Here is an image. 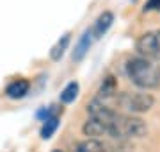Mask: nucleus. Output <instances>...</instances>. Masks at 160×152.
I'll list each match as a JSON object with an SVG mask.
<instances>
[{
	"mask_svg": "<svg viewBox=\"0 0 160 152\" xmlns=\"http://www.w3.org/2000/svg\"><path fill=\"white\" fill-rule=\"evenodd\" d=\"M87 113H89V118L102 122L107 136L114 138V140L141 138L148 133V125L144 123V120H141L139 117H133V115L118 113L96 99L91 104H87Z\"/></svg>",
	"mask_w": 160,
	"mask_h": 152,
	"instance_id": "1",
	"label": "nucleus"
},
{
	"mask_svg": "<svg viewBox=\"0 0 160 152\" xmlns=\"http://www.w3.org/2000/svg\"><path fill=\"white\" fill-rule=\"evenodd\" d=\"M126 75L137 88L155 90L160 86V64L146 57H132L126 63Z\"/></svg>",
	"mask_w": 160,
	"mask_h": 152,
	"instance_id": "2",
	"label": "nucleus"
},
{
	"mask_svg": "<svg viewBox=\"0 0 160 152\" xmlns=\"http://www.w3.org/2000/svg\"><path fill=\"white\" fill-rule=\"evenodd\" d=\"M116 104L123 107L125 111L130 115H137V113H146L149 111L155 104V99L151 93L146 91H123V93L116 95Z\"/></svg>",
	"mask_w": 160,
	"mask_h": 152,
	"instance_id": "3",
	"label": "nucleus"
},
{
	"mask_svg": "<svg viewBox=\"0 0 160 152\" xmlns=\"http://www.w3.org/2000/svg\"><path fill=\"white\" fill-rule=\"evenodd\" d=\"M135 50L141 57L157 61L160 59V30H148L137 38Z\"/></svg>",
	"mask_w": 160,
	"mask_h": 152,
	"instance_id": "4",
	"label": "nucleus"
},
{
	"mask_svg": "<svg viewBox=\"0 0 160 152\" xmlns=\"http://www.w3.org/2000/svg\"><path fill=\"white\" fill-rule=\"evenodd\" d=\"M73 152H110V150L105 141L96 140V138H87V140L78 141L73 147Z\"/></svg>",
	"mask_w": 160,
	"mask_h": 152,
	"instance_id": "5",
	"label": "nucleus"
},
{
	"mask_svg": "<svg viewBox=\"0 0 160 152\" xmlns=\"http://www.w3.org/2000/svg\"><path fill=\"white\" fill-rule=\"evenodd\" d=\"M30 90V82L27 81V79H14L12 82H9L6 88V95L9 97V99H23L25 95L29 93Z\"/></svg>",
	"mask_w": 160,
	"mask_h": 152,
	"instance_id": "6",
	"label": "nucleus"
},
{
	"mask_svg": "<svg viewBox=\"0 0 160 152\" xmlns=\"http://www.w3.org/2000/svg\"><path fill=\"white\" fill-rule=\"evenodd\" d=\"M112 22H114V14L110 11H103L100 16H98V20L94 22V25H92V36H94V40H98V38H102L107 30L110 29V25H112Z\"/></svg>",
	"mask_w": 160,
	"mask_h": 152,
	"instance_id": "7",
	"label": "nucleus"
},
{
	"mask_svg": "<svg viewBox=\"0 0 160 152\" xmlns=\"http://www.w3.org/2000/svg\"><path fill=\"white\" fill-rule=\"evenodd\" d=\"M92 40H94V36H92V29H87L84 34L80 36V40L77 41V45H75V50H73V61H80V59L84 57L91 47Z\"/></svg>",
	"mask_w": 160,
	"mask_h": 152,
	"instance_id": "8",
	"label": "nucleus"
},
{
	"mask_svg": "<svg viewBox=\"0 0 160 152\" xmlns=\"http://www.w3.org/2000/svg\"><path fill=\"white\" fill-rule=\"evenodd\" d=\"M69 41H71V34H69V32H66V34H62L59 38V41L50 50V57L53 59V61H59V59L64 56V52H66V48H68V45H69Z\"/></svg>",
	"mask_w": 160,
	"mask_h": 152,
	"instance_id": "9",
	"label": "nucleus"
},
{
	"mask_svg": "<svg viewBox=\"0 0 160 152\" xmlns=\"http://www.w3.org/2000/svg\"><path fill=\"white\" fill-rule=\"evenodd\" d=\"M43 122L45 123H43V127H41V138H43V140H48V138H52V134L55 133V129L59 127V115L55 113V115L45 118Z\"/></svg>",
	"mask_w": 160,
	"mask_h": 152,
	"instance_id": "10",
	"label": "nucleus"
},
{
	"mask_svg": "<svg viewBox=\"0 0 160 152\" xmlns=\"http://www.w3.org/2000/svg\"><path fill=\"white\" fill-rule=\"evenodd\" d=\"M78 95V82L77 81H71L66 84V88L61 91V102L62 104H71Z\"/></svg>",
	"mask_w": 160,
	"mask_h": 152,
	"instance_id": "11",
	"label": "nucleus"
},
{
	"mask_svg": "<svg viewBox=\"0 0 160 152\" xmlns=\"http://www.w3.org/2000/svg\"><path fill=\"white\" fill-rule=\"evenodd\" d=\"M160 9V0H148L146 6H144V11H158Z\"/></svg>",
	"mask_w": 160,
	"mask_h": 152,
	"instance_id": "12",
	"label": "nucleus"
},
{
	"mask_svg": "<svg viewBox=\"0 0 160 152\" xmlns=\"http://www.w3.org/2000/svg\"><path fill=\"white\" fill-rule=\"evenodd\" d=\"M53 152H62V150H59V149H55V150H53Z\"/></svg>",
	"mask_w": 160,
	"mask_h": 152,
	"instance_id": "13",
	"label": "nucleus"
}]
</instances>
